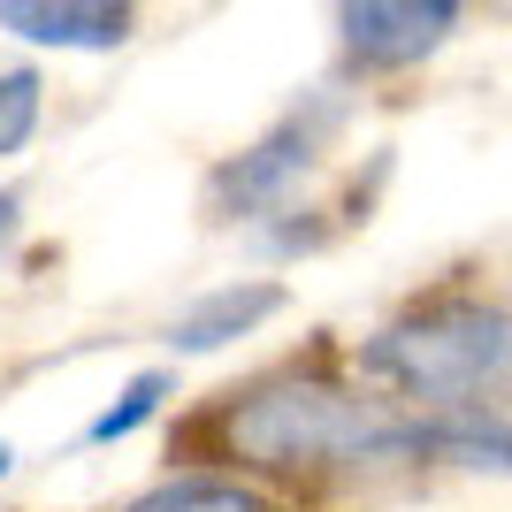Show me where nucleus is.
<instances>
[{
    "label": "nucleus",
    "instance_id": "obj_8",
    "mask_svg": "<svg viewBox=\"0 0 512 512\" xmlns=\"http://www.w3.org/2000/svg\"><path fill=\"white\" fill-rule=\"evenodd\" d=\"M130 512H268L253 490H237V482H169V490L138 497Z\"/></svg>",
    "mask_w": 512,
    "mask_h": 512
},
{
    "label": "nucleus",
    "instance_id": "obj_6",
    "mask_svg": "<svg viewBox=\"0 0 512 512\" xmlns=\"http://www.w3.org/2000/svg\"><path fill=\"white\" fill-rule=\"evenodd\" d=\"M283 306L276 283H222V291H207V299H192L184 314L169 321V344L176 352H222L230 337H245V329H260V321Z\"/></svg>",
    "mask_w": 512,
    "mask_h": 512
},
{
    "label": "nucleus",
    "instance_id": "obj_9",
    "mask_svg": "<svg viewBox=\"0 0 512 512\" xmlns=\"http://www.w3.org/2000/svg\"><path fill=\"white\" fill-rule=\"evenodd\" d=\"M39 130V77L31 69H0V153H16Z\"/></svg>",
    "mask_w": 512,
    "mask_h": 512
},
{
    "label": "nucleus",
    "instance_id": "obj_11",
    "mask_svg": "<svg viewBox=\"0 0 512 512\" xmlns=\"http://www.w3.org/2000/svg\"><path fill=\"white\" fill-rule=\"evenodd\" d=\"M8 467H16V451H8V444H0V482H8Z\"/></svg>",
    "mask_w": 512,
    "mask_h": 512
},
{
    "label": "nucleus",
    "instance_id": "obj_5",
    "mask_svg": "<svg viewBox=\"0 0 512 512\" xmlns=\"http://www.w3.org/2000/svg\"><path fill=\"white\" fill-rule=\"evenodd\" d=\"M0 31L39 46H123L130 39V8H107V0H0Z\"/></svg>",
    "mask_w": 512,
    "mask_h": 512
},
{
    "label": "nucleus",
    "instance_id": "obj_2",
    "mask_svg": "<svg viewBox=\"0 0 512 512\" xmlns=\"http://www.w3.org/2000/svg\"><path fill=\"white\" fill-rule=\"evenodd\" d=\"M413 421H383L375 406L344 398L321 383H268L230 413V444L268 467H299V459H383L406 451Z\"/></svg>",
    "mask_w": 512,
    "mask_h": 512
},
{
    "label": "nucleus",
    "instance_id": "obj_3",
    "mask_svg": "<svg viewBox=\"0 0 512 512\" xmlns=\"http://www.w3.org/2000/svg\"><path fill=\"white\" fill-rule=\"evenodd\" d=\"M321 123H329V100L306 107V115H291L283 130H268L253 153H237L230 169L214 176V199L230 214H260V207H276L283 192H291V176H306V161H314V138Z\"/></svg>",
    "mask_w": 512,
    "mask_h": 512
},
{
    "label": "nucleus",
    "instance_id": "obj_4",
    "mask_svg": "<svg viewBox=\"0 0 512 512\" xmlns=\"http://www.w3.org/2000/svg\"><path fill=\"white\" fill-rule=\"evenodd\" d=\"M337 23H344V46H352L367 69H398V62H421L428 46H444L459 8H451V0H360V8H344Z\"/></svg>",
    "mask_w": 512,
    "mask_h": 512
},
{
    "label": "nucleus",
    "instance_id": "obj_1",
    "mask_svg": "<svg viewBox=\"0 0 512 512\" xmlns=\"http://www.w3.org/2000/svg\"><path fill=\"white\" fill-rule=\"evenodd\" d=\"M360 367L398 383L406 398L467 406V398H482V390H497L512 375V321L490 314V306L444 299V306H421V314L390 321L383 337H367Z\"/></svg>",
    "mask_w": 512,
    "mask_h": 512
},
{
    "label": "nucleus",
    "instance_id": "obj_10",
    "mask_svg": "<svg viewBox=\"0 0 512 512\" xmlns=\"http://www.w3.org/2000/svg\"><path fill=\"white\" fill-rule=\"evenodd\" d=\"M16 230H23V192H0V253L16 245Z\"/></svg>",
    "mask_w": 512,
    "mask_h": 512
},
{
    "label": "nucleus",
    "instance_id": "obj_7",
    "mask_svg": "<svg viewBox=\"0 0 512 512\" xmlns=\"http://www.w3.org/2000/svg\"><path fill=\"white\" fill-rule=\"evenodd\" d=\"M169 390H176V375H169V367H146V375H130V390H123V398H115V406H107L100 421L85 428V444H123L130 428H146L153 413L169 406Z\"/></svg>",
    "mask_w": 512,
    "mask_h": 512
}]
</instances>
